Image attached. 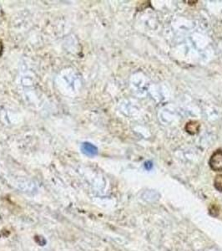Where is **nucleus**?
<instances>
[{"label": "nucleus", "mask_w": 222, "mask_h": 251, "mask_svg": "<svg viewBox=\"0 0 222 251\" xmlns=\"http://www.w3.org/2000/svg\"><path fill=\"white\" fill-rule=\"evenodd\" d=\"M209 165L215 172H222V149L215 151L209 161Z\"/></svg>", "instance_id": "f257e3e1"}, {"label": "nucleus", "mask_w": 222, "mask_h": 251, "mask_svg": "<svg viewBox=\"0 0 222 251\" xmlns=\"http://www.w3.org/2000/svg\"><path fill=\"white\" fill-rule=\"evenodd\" d=\"M200 126L199 123L192 121V122H190V123L186 124L185 130L188 132L189 134L195 135L197 134V132L199 131Z\"/></svg>", "instance_id": "f03ea898"}, {"label": "nucleus", "mask_w": 222, "mask_h": 251, "mask_svg": "<svg viewBox=\"0 0 222 251\" xmlns=\"http://www.w3.org/2000/svg\"><path fill=\"white\" fill-rule=\"evenodd\" d=\"M214 186L217 191L222 192V174L217 175L214 180Z\"/></svg>", "instance_id": "7ed1b4c3"}, {"label": "nucleus", "mask_w": 222, "mask_h": 251, "mask_svg": "<svg viewBox=\"0 0 222 251\" xmlns=\"http://www.w3.org/2000/svg\"><path fill=\"white\" fill-rule=\"evenodd\" d=\"M145 169H147V170H151L152 169V167H153V164L151 162H146L145 164Z\"/></svg>", "instance_id": "20e7f679"}]
</instances>
